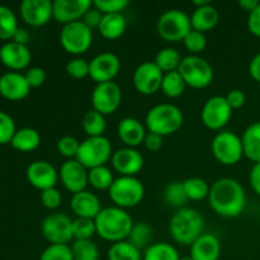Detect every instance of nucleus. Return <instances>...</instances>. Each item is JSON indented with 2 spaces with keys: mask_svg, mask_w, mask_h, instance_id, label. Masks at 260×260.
<instances>
[{
  "mask_svg": "<svg viewBox=\"0 0 260 260\" xmlns=\"http://www.w3.org/2000/svg\"><path fill=\"white\" fill-rule=\"evenodd\" d=\"M94 221L99 238L112 244L127 240L134 228L131 215L126 210L116 206L102 208Z\"/></svg>",
  "mask_w": 260,
  "mask_h": 260,
  "instance_id": "obj_2",
  "label": "nucleus"
},
{
  "mask_svg": "<svg viewBox=\"0 0 260 260\" xmlns=\"http://www.w3.org/2000/svg\"><path fill=\"white\" fill-rule=\"evenodd\" d=\"M127 29V22L123 14L103 15L98 30L102 37L109 41H116L124 35Z\"/></svg>",
  "mask_w": 260,
  "mask_h": 260,
  "instance_id": "obj_27",
  "label": "nucleus"
},
{
  "mask_svg": "<svg viewBox=\"0 0 260 260\" xmlns=\"http://www.w3.org/2000/svg\"><path fill=\"white\" fill-rule=\"evenodd\" d=\"M15 132L17 127L14 119L7 112L0 111V145L10 144Z\"/></svg>",
  "mask_w": 260,
  "mask_h": 260,
  "instance_id": "obj_45",
  "label": "nucleus"
},
{
  "mask_svg": "<svg viewBox=\"0 0 260 260\" xmlns=\"http://www.w3.org/2000/svg\"><path fill=\"white\" fill-rule=\"evenodd\" d=\"M25 80L29 84L30 88H40L45 84L46 78V71L43 70L42 68H38V66H35V68H29L24 74Z\"/></svg>",
  "mask_w": 260,
  "mask_h": 260,
  "instance_id": "obj_49",
  "label": "nucleus"
},
{
  "mask_svg": "<svg viewBox=\"0 0 260 260\" xmlns=\"http://www.w3.org/2000/svg\"><path fill=\"white\" fill-rule=\"evenodd\" d=\"M41 230L43 238L50 244L69 245L70 241H74L73 220L65 213L55 212L48 215L43 220Z\"/></svg>",
  "mask_w": 260,
  "mask_h": 260,
  "instance_id": "obj_11",
  "label": "nucleus"
},
{
  "mask_svg": "<svg viewBox=\"0 0 260 260\" xmlns=\"http://www.w3.org/2000/svg\"><path fill=\"white\" fill-rule=\"evenodd\" d=\"M248 29L255 37H260V3L258 7L249 13Z\"/></svg>",
  "mask_w": 260,
  "mask_h": 260,
  "instance_id": "obj_51",
  "label": "nucleus"
},
{
  "mask_svg": "<svg viewBox=\"0 0 260 260\" xmlns=\"http://www.w3.org/2000/svg\"><path fill=\"white\" fill-rule=\"evenodd\" d=\"M225 98L233 111L234 109L241 108L246 102L245 93H244L243 90H240V89H233V90H230L228 94H226Z\"/></svg>",
  "mask_w": 260,
  "mask_h": 260,
  "instance_id": "obj_50",
  "label": "nucleus"
},
{
  "mask_svg": "<svg viewBox=\"0 0 260 260\" xmlns=\"http://www.w3.org/2000/svg\"><path fill=\"white\" fill-rule=\"evenodd\" d=\"M93 43V29L83 20L62 25L60 30V45L70 55L79 56L85 53Z\"/></svg>",
  "mask_w": 260,
  "mask_h": 260,
  "instance_id": "obj_9",
  "label": "nucleus"
},
{
  "mask_svg": "<svg viewBox=\"0 0 260 260\" xmlns=\"http://www.w3.org/2000/svg\"><path fill=\"white\" fill-rule=\"evenodd\" d=\"M152 238H154V231L151 226L146 222H137L134 223L127 241L136 246L139 250H146L152 244Z\"/></svg>",
  "mask_w": 260,
  "mask_h": 260,
  "instance_id": "obj_31",
  "label": "nucleus"
},
{
  "mask_svg": "<svg viewBox=\"0 0 260 260\" xmlns=\"http://www.w3.org/2000/svg\"><path fill=\"white\" fill-rule=\"evenodd\" d=\"M122 103V90L114 81L96 84L91 93V106L94 111L103 116L117 112Z\"/></svg>",
  "mask_w": 260,
  "mask_h": 260,
  "instance_id": "obj_12",
  "label": "nucleus"
},
{
  "mask_svg": "<svg viewBox=\"0 0 260 260\" xmlns=\"http://www.w3.org/2000/svg\"><path fill=\"white\" fill-rule=\"evenodd\" d=\"M112 167L121 177H136L144 168V156L132 147H122L112 155Z\"/></svg>",
  "mask_w": 260,
  "mask_h": 260,
  "instance_id": "obj_20",
  "label": "nucleus"
},
{
  "mask_svg": "<svg viewBox=\"0 0 260 260\" xmlns=\"http://www.w3.org/2000/svg\"><path fill=\"white\" fill-rule=\"evenodd\" d=\"M183 187H184L185 194H187L188 200L189 201H202L208 198L210 194V185L207 184L205 179L202 178H188L183 182Z\"/></svg>",
  "mask_w": 260,
  "mask_h": 260,
  "instance_id": "obj_38",
  "label": "nucleus"
},
{
  "mask_svg": "<svg viewBox=\"0 0 260 260\" xmlns=\"http://www.w3.org/2000/svg\"><path fill=\"white\" fill-rule=\"evenodd\" d=\"M144 145H145V147L149 150V151L157 152L162 147V137L159 136V135H156V134L147 132L146 137H145Z\"/></svg>",
  "mask_w": 260,
  "mask_h": 260,
  "instance_id": "obj_53",
  "label": "nucleus"
},
{
  "mask_svg": "<svg viewBox=\"0 0 260 260\" xmlns=\"http://www.w3.org/2000/svg\"><path fill=\"white\" fill-rule=\"evenodd\" d=\"M40 260H74L70 245L63 244H50L42 254Z\"/></svg>",
  "mask_w": 260,
  "mask_h": 260,
  "instance_id": "obj_43",
  "label": "nucleus"
},
{
  "mask_svg": "<svg viewBox=\"0 0 260 260\" xmlns=\"http://www.w3.org/2000/svg\"><path fill=\"white\" fill-rule=\"evenodd\" d=\"M114 179L113 173L107 165L104 167H98L90 169L88 173L89 184L98 190H109V188L113 184Z\"/></svg>",
  "mask_w": 260,
  "mask_h": 260,
  "instance_id": "obj_37",
  "label": "nucleus"
},
{
  "mask_svg": "<svg viewBox=\"0 0 260 260\" xmlns=\"http://www.w3.org/2000/svg\"><path fill=\"white\" fill-rule=\"evenodd\" d=\"M259 3L260 2H258V0H240V2H239V7L243 10H245V12L250 13L258 7Z\"/></svg>",
  "mask_w": 260,
  "mask_h": 260,
  "instance_id": "obj_57",
  "label": "nucleus"
},
{
  "mask_svg": "<svg viewBox=\"0 0 260 260\" xmlns=\"http://www.w3.org/2000/svg\"><path fill=\"white\" fill-rule=\"evenodd\" d=\"M89 170L76 159L66 160L60 168L58 178L68 192L76 194L79 192L85 190L86 185L89 184L88 180Z\"/></svg>",
  "mask_w": 260,
  "mask_h": 260,
  "instance_id": "obj_17",
  "label": "nucleus"
},
{
  "mask_svg": "<svg viewBox=\"0 0 260 260\" xmlns=\"http://www.w3.org/2000/svg\"><path fill=\"white\" fill-rule=\"evenodd\" d=\"M53 19L60 24L66 25L83 19L85 13L93 7L90 0H55Z\"/></svg>",
  "mask_w": 260,
  "mask_h": 260,
  "instance_id": "obj_19",
  "label": "nucleus"
},
{
  "mask_svg": "<svg viewBox=\"0 0 260 260\" xmlns=\"http://www.w3.org/2000/svg\"><path fill=\"white\" fill-rule=\"evenodd\" d=\"M30 89L24 74L9 71L0 76V95L8 101L18 102L27 98Z\"/></svg>",
  "mask_w": 260,
  "mask_h": 260,
  "instance_id": "obj_22",
  "label": "nucleus"
},
{
  "mask_svg": "<svg viewBox=\"0 0 260 260\" xmlns=\"http://www.w3.org/2000/svg\"><path fill=\"white\" fill-rule=\"evenodd\" d=\"M249 74L256 83H260V52L251 58L249 63Z\"/></svg>",
  "mask_w": 260,
  "mask_h": 260,
  "instance_id": "obj_55",
  "label": "nucleus"
},
{
  "mask_svg": "<svg viewBox=\"0 0 260 260\" xmlns=\"http://www.w3.org/2000/svg\"><path fill=\"white\" fill-rule=\"evenodd\" d=\"M108 194L116 207L127 210L136 207L142 202L145 187L136 177H118L109 188Z\"/></svg>",
  "mask_w": 260,
  "mask_h": 260,
  "instance_id": "obj_5",
  "label": "nucleus"
},
{
  "mask_svg": "<svg viewBox=\"0 0 260 260\" xmlns=\"http://www.w3.org/2000/svg\"><path fill=\"white\" fill-rule=\"evenodd\" d=\"M233 109L222 95H215L208 99L201 112L202 123L212 131L222 129L230 122Z\"/></svg>",
  "mask_w": 260,
  "mask_h": 260,
  "instance_id": "obj_13",
  "label": "nucleus"
},
{
  "mask_svg": "<svg viewBox=\"0 0 260 260\" xmlns=\"http://www.w3.org/2000/svg\"><path fill=\"white\" fill-rule=\"evenodd\" d=\"M164 200L172 207L184 208L185 203L188 202V197L185 194L184 187H183V182H173L167 185L164 190Z\"/></svg>",
  "mask_w": 260,
  "mask_h": 260,
  "instance_id": "obj_40",
  "label": "nucleus"
},
{
  "mask_svg": "<svg viewBox=\"0 0 260 260\" xmlns=\"http://www.w3.org/2000/svg\"><path fill=\"white\" fill-rule=\"evenodd\" d=\"M205 230V218L194 208H180L169 222V233L173 240L182 245H192Z\"/></svg>",
  "mask_w": 260,
  "mask_h": 260,
  "instance_id": "obj_3",
  "label": "nucleus"
},
{
  "mask_svg": "<svg viewBox=\"0 0 260 260\" xmlns=\"http://www.w3.org/2000/svg\"><path fill=\"white\" fill-rule=\"evenodd\" d=\"M183 57L175 48L165 47L161 48L155 56V65L160 69L164 74L177 71L179 69Z\"/></svg>",
  "mask_w": 260,
  "mask_h": 260,
  "instance_id": "obj_32",
  "label": "nucleus"
},
{
  "mask_svg": "<svg viewBox=\"0 0 260 260\" xmlns=\"http://www.w3.org/2000/svg\"><path fill=\"white\" fill-rule=\"evenodd\" d=\"M179 260H193L190 256H180Z\"/></svg>",
  "mask_w": 260,
  "mask_h": 260,
  "instance_id": "obj_59",
  "label": "nucleus"
},
{
  "mask_svg": "<svg viewBox=\"0 0 260 260\" xmlns=\"http://www.w3.org/2000/svg\"><path fill=\"white\" fill-rule=\"evenodd\" d=\"M108 260H141V250L132 245L129 241L123 240L112 244L107 253Z\"/></svg>",
  "mask_w": 260,
  "mask_h": 260,
  "instance_id": "obj_34",
  "label": "nucleus"
},
{
  "mask_svg": "<svg viewBox=\"0 0 260 260\" xmlns=\"http://www.w3.org/2000/svg\"><path fill=\"white\" fill-rule=\"evenodd\" d=\"M18 28L17 15L9 7L0 5V41H12Z\"/></svg>",
  "mask_w": 260,
  "mask_h": 260,
  "instance_id": "obj_35",
  "label": "nucleus"
},
{
  "mask_svg": "<svg viewBox=\"0 0 260 260\" xmlns=\"http://www.w3.org/2000/svg\"><path fill=\"white\" fill-rule=\"evenodd\" d=\"M179 74L182 75L185 85L193 89H205L213 81V69L206 58L196 55L183 57L180 62Z\"/></svg>",
  "mask_w": 260,
  "mask_h": 260,
  "instance_id": "obj_7",
  "label": "nucleus"
},
{
  "mask_svg": "<svg viewBox=\"0 0 260 260\" xmlns=\"http://www.w3.org/2000/svg\"><path fill=\"white\" fill-rule=\"evenodd\" d=\"M25 177L29 184L38 190H46L55 188L58 182V172L52 164L45 160H37L28 165Z\"/></svg>",
  "mask_w": 260,
  "mask_h": 260,
  "instance_id": "obj_18",
  "label": "nucleus"
},
{
  "mask_svg": "<svg viewBox=\"0 0 260 260\" xmlns=\"http://www.w3.org/2000/svg\"><path fill=\"white\" fill-rule=\"evenodd\" d=\"M74 260H99V249L93 240H74L70 245Z\"/></svg>",
  "mask_w": 260,
  "mask_h": 260,
  "instance_id": "obj_39",
  "label": "nucleus"
},
{
  "mask_svg": "<svg viewBox=\"0 0 260 260\" xmlns=\"http://www.w3.org/2000/svg\"><path fill=\"white\" fill-rule=\"evenodd\" d=\"M41 202L47 210H57L62 203V196L57 188H50L41 192Z\"/></svg>",
  "mask_w": 260,
  "mask_h": 260,
  "instance_id": "obj_48",
  "label": "nucleus"
},
{
  "mask_svg": "<svg viewBox=\"0 0 260 260\" xmlns=\"http://www.w3.org/2000/svg\"><path fill=\"white\" fill-rule=\"evenodd\" d=\"M65 70L70 78L81 80V79H85L86 76H89V62L84 58L75 57L66 63Z\"/></svg>",
  "mask_w": 260,
  "mask_h": 260,
  "instance_id": "obj_46",
  "label": "nucleus"
},
{
  "mask_svg": "<svg viewBox=\"0 0 260 260\" xmlns=\"http://www.w3.org/2000/svg\"><path fill=\"white\" fill-rule=\"evenodd\" d=\"M185 83L183 80L182 75L179 74V71H172V73L164 74V78L161 81V88L160 90L162 91L164 95H167L168 98H178V96L182 95L185 90Z\"/></svg>",
  "mask_w": 260,
  "mask_h": 260,
  "instance_id": "obj_36",
  "label": "nucleus"
},
{
  "mask_svg": "<svg viewBox=\"0 0 260 260\" xmlns=\"http://www.w3.org/2000/svg\"><path fill=\"white\" fill-rule=\"evenodd\" d=\"M241 142H243L244 156L251 160L254 164L260 162V121L251 123L244 131Z\"/></svg>",
  "mask_w": 260,
  "mask_h": 260,
  "instance_id": "obj_28",
  "label": "nucleus"
},
{
  "mask_svg": "<svg viewBox=\"0 0 260 260\" xmlns=\"http://www.w3.org/2000/svg\"><path fill=\"white\" fill-rule=\"evenodd\" d=\"M211 4V2H208V0H193L192 2V5L196 8H201V7H205V5H208Z\"/></svg>",
  "mask_w": 260,
  "mask_h": 260,
  "instance_id": "obj_58",
  "label": "nucleus"
},
{
  "mask_svg": "<svg viewBox=\"0 0 260 260\" xmlns=\"http://www.w3.org/2000/svg\"><path fill=\"white\" fill-rule=\"evenodd\" d=\"M30 60H32V53L27 46L19 45L14 41H9L0 47V62L5 68L15 71V73L27 69L29 66Z\"/></svg>",
  "mask_w": 260,
  "mask_h": 260,
  "instance_id": "obj_21",
  "label": "nucleus"
},
{
  "mask_svg": "<svg viewBox=\"0 0 260 260\" xmlns=\"http://www.w3.org/2000/svg\"><path fill=\"white\" fill-rule=\"evenodd\" d=\"M70 207L76 217L91 218V220H95V217L102 211L101 200L94 193L86 189L73 194Z\"/></svg>",
  "mask_w": 260,
  "mask_h": 260,
  "instance_id": "obj_23",
  "label": "nucleus"
},
{
  "mask_svg": "<svg viewBox=\"0 0 260 260\" xmlns=\"http://www.w3.org/2000/svg\"><path fill=\"white\" fill-rule=\"evenodd\" d=\"M19 13L25 24L30 27H43L53 19V5L50 0H23Z\"/></svg>",
  "mask_w": 260,
  "mask_h": 260,
  "instance_id": "obj_16",
  "label": "nucleus"
},
{
  "mask_svg": "<svg viewBox=\"0 0 260 260\" xmlns=\"http://www.w3.org/2000/svg\"><path fill=\"white\" fill-rule=\"evenodd\" d=\"M220 14L218 10L212 4L205 5V7L196 8L190 15V24L192 29L198 32L206 33L208 30H212L217 25Z\"/></svg>",
  "mask_w": 260,
  "mask_h": 260,
  "instance_id": "obj_26",
  "label": "nucleus"
},
{
  "mask_svg": "<svg viewBox=\"0 0 260 260\" xmlns=\"http://www.w3.org/2000/svg\"><path fill=\"white\" fill-rule=\"evenodd\" d=\"M183 43H184V47L187 48V51L190 52V55L200 56V53L203 52L207 47V38H206L205 33L192 29L185 36Z\"/></svg>",
  "mask_w": 260,
  "mask_h": 260,
  "instance_id": "obj_42",
  "label": "nucleus"
},
{
  "mask_svg": "<svg viewBox=\"0 0 260 260\" xmlns=\"http://www.w3.org/2000/svg\"><path fill=\"white\" fill-rule=\"evenodd\" d=\"M164 73L155 65L154 61L140 63L135 70L132 81L134 86L142 95H152L161 88Z\"/></svg>",
  "mask_w": 260,
  "mask_h": 260,
  "instance_id": "obj_14",
  "label": "nucleus"
},
{
  "mask_svg": "<svg viewBox=\"0 0 260 260\" xmlns=\"http://www.w3.org/2000/svg\"><path fill=\"white\" fill-rule=\"evenodd\" d=\"M96 234L95 221L91 218L76 217L73 220L74 240H91Z\"/></svg>",
  "mask_w": 260,
  "mask_h": 260,
  "instance_id": "obj_41",
  "label": "nucleus"
},
{
  "mask_svg": "<svg viewBox=\"0 0 260 260\" xmlns=\"http://www.w3.org/2000/svg\"><path fill=\"white\" fill-rule=\"evenodd\" d=\"M211 150L218 162L226 167L236 165L244 156L241 137L231 131H221L213 137Z\"/></svg>",
  "mask_w": 260,
  "mask_h": 260,
  "instance_id": "obj_10",
  "label": "nucleus"
},
{
  "mask_svg": "<svg viewBox=\"0 0 260 260\" xmlns=\"http://www.w3.org/2000/svg\"><path fill=\"white\" fill-rule=\"evenodd\" d=\"M117 134L124 146L136 149L137 146L144 144L147 132L144 124L139 119L134 118V117H126L119 121Z\"/></svg>",
  "mask_w": 260,
  "mask_h": 260,
  "instance_id": "obj_24",
  "label": "nucleus"
},
{
  "mask_svg": "<svg viewBox=\"0 0 260 260\" xmlns=\"http://www.w3.org/2000/svg\"><path fill=\"white\" fill-rule=\"evenodd\" d=\"M113 155L112 144L106 136L86 137L80 142L76 160L88 170L104 167Z\"/></svg>",
  "mask_w": 260,
  "mask_h": 260,
  "instance_id": "obj_6",
  "label": "nucleus"
},
{
  "mask_svg": "<svg viewBox=\"0 0 260 260\" xmlns=\"http://www.w3.org/2000/svg\"><path fill=\"white\" fill-rule=\"evenodd\" d=\"M156 29L160 37L167 42H183L185 36L192 30L190 17L179 9L167 10L157 19Z\"/></svg>",
  "mask_w": 260,
  "mask_h": 260,
  "instance_id": "obj_8",
  "label": "nucleus"
},
{
  "mask_svg": "<svg viewBox=\"0 0 260 260\" xmlns=\"http://www.w3.org/2000/svg\"><path fill=\"white\" fill-rule=\"evenodd\" d=\"M102 18H103V14H102V13L99 12L96 8H94V5H93V7H91L90 9L85 13V15H84L83 19L81 20H83V22L85 23V24L88 25L90 29H93V28L99 27Z\"/></svg>",
  "mask_w": 260,
  "mask_h": 260,
  "instance_id": "obj_52",
  "label": "nucleus"
},
{
  "mask_svg": "<svg viewBox=\"0 0 260 260\" xmlns=\"http://www.w3.org/2000/svg\"><path fill=\"white\" fill-rule=\"evenodd\" d=\"M80 142L73 136H63L57 141V151L68 160L76 159Z\"/></svg>",
  "mask_w": 260,
  "mask_h": 260,
  "instance_id": "obj_47",
  "label": "nucleus"
},
{
  "mask_svg": "<svg viewBox=\"0 0 260 260\" xmlns=\"http://www.w3.org/2000/svg\"><path fill=\"white\" fill-rule=\"evenodd\" d=\"M93 5L103 15L122 14V12L129 5V2L128 0H95L93 2Z\"/></svg>",
  "mask_w": 260,
  "mask_h": 260,
  "instance_id": "obj_44",
  "label": "nucleus"
},
{
  "mask_svg": "<svg viewBox=\"0 0 260 260\" xmlns=\"http://www.w3.org/2000/svg\"><path fill=\"white\" fill-rule=\"evenodd\" d=\"M177 248L169 243H154L144 251L142 260H179Z\"/></svg>",
  "mask_w": 260,
  "mask_h": 260,
  "instance_id": "obj_33",
  "label": "nucleus"
},
{
  "mask_svg": "<svg viewBox=\"0 0 260 260\" xmlns=\"http://www.w3.org/2000/svg\"><path fill=\"white\" fill-rule=\"evenodd\" d=\"M210 207L221 217L234 218L243 213L246 205L244 187L233 178H221L210 188Z\"/></svg>",
  "mask_w": 260,
  "mask_h": 260,
  "instance_id": "obj_1",
  "label": "nucleus"
},
{
  "mask_svg": "<svg viewBox=\"0 0 260 260\" xmlns=\"http://www.w3.org/2000/svg\"><path fill=\"white\" fill-rule=\"evenodd\" d=\"M10 145L13 146V149L20 152L35 151L41 145V136L37 129L30 128V127H23V128L17 129L10 141Z\"/></svg>",
  "mask_w": 260,
  "mask_h": 260,
  "instance_id": "obj_29",
  "label": "nucleus"
},
{
  "mask_svg": "<svg viewBox=\"0 0 260 260\" xmlns=\"http://www.w3.org/2000/svg\"><path fill=\"white\" fill-rule=\"evenodd\" d=\"M249 180H250V185L254 192L260 196V162H255L253 165L250 175H249Z\"/></svg>",
  "mask_w": 260,
  "mask_h": 260,
  "instance_id": "obj_54",
  "label": "nucleus"
},
{
  "mask_svg": "<svg viewBox=\"0 0 260 260\" xmlns=\"http://www.w3.org/2000/svg\"><path fill=\"white\" fill-rule=\"evenodd\" d=\"M29 38H30L29 32H28L27 29H24V28H18V30L15 32L14 37H13L12 41L19 43V45L27 46V43L29 42Z\"/></svg>",
  "mask_w": 260,
  "mask_h": 260,
  "instance_id": "obj_56",
  "label": "nucleus"
},
{
  "mask_svg": "<svg viewBox=\"0 0 260 260\" xmlns=\"http://www.w3.org/2000/svg\"><path fill=\"white\" fill-rule=\"evenodd\" d=\"M121 70V60L116 53L102 52L89 62V78L96 84L113 81Z\"/></svg>",
  "mask_w": 260,
  "mask_h": 260,
  "instance_id": "obj_15",
  "label": "nucleus"
},
{
  "mask_svg": "<svg viewBox=\"0 0 260 260\" xmlns=\"http://www.w3.org/2000/svg\"><path fill=\"white\" fill-rule=\"evenodd\" d=\"M81 127L88 137H99L104 136V131L107 128L106 116L101 114L99 112L90 109L84 114L81 119Z\"/></svg>",
  "mask_w": 260,
  "mask_h": 260,
  "instance_id": "obj_30",
  "label": "nucleus"
},
{
  "mask_svg": "<svg viewBox=\"0 0 260 260\" xmlns=\"http://www.w3.org/2000/svg\"><path fill=\"white\" fill-rule=\"evenodd\" d=\"M184 122L179 107L169 103L156 104L149 109L145 118L147 131L165 137L179 131Z\"/></svg>",
  "mask_w": 260,
  "mask_h": 260,
  "instance_id": "obj_4",
  "label": "nucleus"
},
{
  "mask_svg": "<svg viewBox=\"0 0 260 260\" xmlns=\"http://www.w3.org/2000/svg\"><path fill=\"white\" fill-rule=\"evenodd\" d=\"M221 243L213 234L203 233L190 245L189 256L193 260H218L221 256Z\"/></svg>",
  "mask_w": 260,
  "mask_h": 260,
  "instance_id": "obj_25",
  "label": "nucleus"
}]
</instances>
